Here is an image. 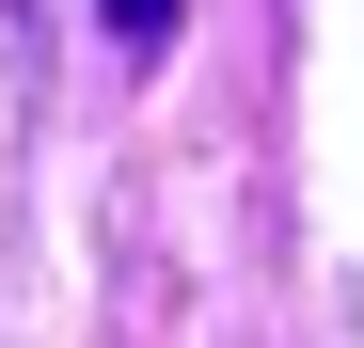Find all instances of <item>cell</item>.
I'll return each instance as SVG.
<instances>
[{"label": "cell", "mask_w": 364, "mask_h": 348, "mask_svg": "<svg viewBox=\"0 0 364 348\" xmlns=\"http://www.w3.org/2000/svg\"><path fill=\"white\" fill-rule=\"evenodd\" d=\"M0 48H16V95H48V0H0Z\"/></svg>", "instance_id": "6da1fadb"}, {"label": "cell", "mask_w": 364, "mask_h": 348, "mask_svg": "<svg viewBox=\"0 0 364 348\" xmlns=\"http://www.w3.org/2000/svg\"><path fill=\"white\" fill-rule=\"evenodd\" d=\"M111 16V48H174V16H191V0H95Z\"/></svg>", "instance_id": "7a4b0ae2"}]
</instances>
